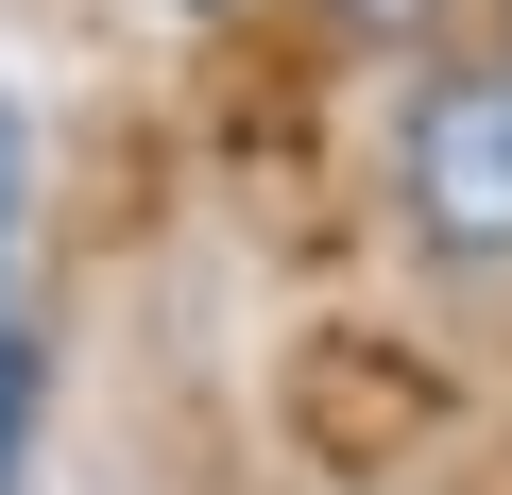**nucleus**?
Listing matches in <instances>:
<instances>
[{
    "label": "nucleus",
    "mask_w": 512,
    "mask_h": 495,
    "mask_svg": "<svg viewBox=\"0 0 512 495\" xmlns=\"http://www.w3.org/2000/svg\"><path fill=\"white\" fill-rule=\"evenodd\" d=\"M410 205H427L444 257H512V69L410 86Z\"/></svg>",
    "instance_id": "1"
},
{
    "label": "nucleus",
    "mask_w": 512,
    "mask_h": 495,
    "mask_svg": "<svg viewBox=\"0 0 512 495\" xmlns=\"http://www.w3.org/2000/svg\"><path fill=\"white\" fill-rule=\"evenodd\" d=\"M18 393H35V342H18V308H0V495H18Z\"/></svg>",
    "instance_id": "2"
},
{
    "label": "nucleus",
    "mask_w": 512,
    "mask_h": 495,
    "mask_svg": "<svg viewBox=\"0 0 512 495\" xmlns=\"http://www.w3.org/2000/svg\"><path fill=\"white\" fill-rule=\"evenodd\" d=\"M0 274H18V103H0Z\"/></svg>",
    "instance_id": "3"
},
{
    "label": "nucleus",
    "mask_w": 512,
    "mask_h": 495,
    "mask_svg": "<svg viewBox=\"0 0 512 495\" xmlns=\"http://www.w3.org/2000/svg\"><path fill=\"white\" fill-rule=\"evenodd\" d=\"M359 18H427V0H359Z\"/></svg>",
    "instance_id": "4"
}]
</instances>
